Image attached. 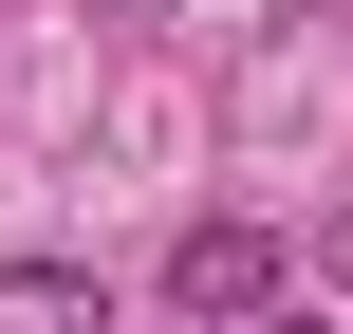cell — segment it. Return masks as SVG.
Segmentation results:
<instances>
[{
	"mask_svg": "<svg viewBox=\"0 0 353 334\" xmlns=\"http://www.w3.org/2000/svg\"><path fill=\"white\" fill-rule=\"evenodd\" d=\"M316 260H335V298H353V205H335V223H316Z\"/></svg>",
	"mask_w": 353,
	"mask_h": 334,
	"instance_id": "obj_3",
	"label": "cell"
},
{
	"mask_svg": "<svg viewBox=\"0 0 353 334\" xmlns=\"http://www.w3.org/2000/svg\"><path fill=\"white\" fill-rule=\"evenodd\" d=\"M261 298H279V223H186L168 242V316L186 334H261Z\"/></svg>",
	"mask_w": 353,
	"mask_h": 334,
	"instance_id": "obj_1",
	"label": "cell"
},
{
	"mask_svg": "<svg viewBox=\"0 0 353 334\" xmlns=\"http://www.w3.org/2000/svg\"><path fill=\"white\" fill-rule=\"evenodd\" d=\"M261 334H316V316H261Z\"/></svg>",
	"mask_w": 353,
	"mask_h": 334,
	"instance_id": "obj_4",
	"label": "cell"
},
{
	"mask_svg": "<svg viewBox=\"0 0 353 334\" xmlns=\"http://www.w3.org/2000/svg\"><path fill=\"white\" fill-rule=\"evenodd\" d=\"M93 260H0V334H93Z\"/></svg>",
	"mask_w": 353,
	"mask_h": 334,
	"instance_id": "obj_2",
	"label": "cell"
}]
</instances>
